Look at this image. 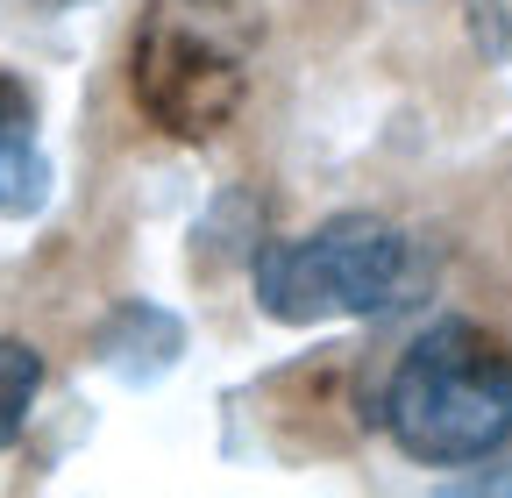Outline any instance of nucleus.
Instances as JSON below:
<instances>
[{
  "instance_id": "nucleus-1",
  "label": "nucleus",
  "mask_w": 512,
  "mask_h": 498,
  "mask_svg": "<svg viewBox=\"0 0 512 498\" xmlns=\"http://www.w3.org/2000/svg\"><path fill=\"white\" fill-rule=\"evenodd\" d=\"M264 29L271 0H150L136 22V50H128L136 107L178 143L221 136L249 93Z\"/></svg>"
},
{
  "instance_id": "nucleus-2",
  "label": "nucleus",
  "mask_w": 512,
  "mask_h": 498,
  "mask_svg": "<svg viewBox=\"0 0 512 498\" xmlns=\"http://www.w3.org/2000/svg\"><path fill=\"white\" fill-rule=\"evenodd\" d=\"M384 427L413 463L456 470L512 442V356L477 321H434L384 378Z\"/></svg>"
},
{
  "instance_id": "nucleus-3",
  "label": "nucleus",
  "mask_w": 512,
  "mask_h": 498,
  "mask_svg": "<svg viewBox=\"0 0 512 498\" xmlns=\"http://www.w3.org/2000/svg\"><path fill=\"white\" fill-rule=\"evenodd\" d=\"M406 264L413 249L384 214H335L256 249V306L285 328L370 321L406 292Z\"/></svg>"
},
{
  "instance_id": "nucleus-4",
  "label": "nucleus",
  "mask_w": 512,
  "mask_h": 498,
  "mask_svg": "<svg viewBox=\"0 0 512 498\" xmlns=\"http://www.w3.org/2000/svg\"><path fill=\"white\" fill-rule=\"evenodd\" d=\"M93 356L114 370V378L150 385V378H164V370L185 356V321L164 314L157 299H121L100 321V335H93Z\"/></svg>"
},
{
  "instance_id": "nucleus-5",
  "label": "nucleus",
  "mask_w": 512,
  "mask_h": 498,
  "mask_svg": "<svg viewBox=\"0 0 512 498\" xmlns=\"http://www.w3.org/2000/svg\"><path fill=\"white\" fill-rule=\"evenodd\" d=\"M50 207V157L36 150L29 129L0 136V221H29Z\"/></svg>"
},
{
  "instance_id": "nucleus-6",
  "label": "nucleus",
  "mask_w": 512,
  "mask_h": 498,
  "mask_svg": "<svg viewBox=\"0 0 512 498\" xmlns=\"http://www.w3.org/2000/svg\"><path fill=\"white\" fill-rule=\"evenodd\" d=\"M36 392H43V356L29 342H15V335H0V449L22 442Z\"/></svg>"
},
{
  "instance_id": "nucleus-7",
  "label": "nucleus",
  "mask_w": 512,
  "mask_h": 498,
  "mask_svg": "<svg viewBox=\"0 0 512 498\" xmlns=\"http://www.w3.org/2000/svg\"><path fill=\"white\" fill-rule=\"evenodd\" d=\"M463 29L484 65H512V0H463Z\"/></svg>"
},
{
  "instance_id": "nucleus-8",
  "label": "nucleus",
  "mask_w": 512,
  "mask_h": 498,
  "mask_svg": "<svg viewBox=\"0 0 512 498\" xmlns=\"http://www.w3.org/2000/svg\"><path fill=\"white\" fill-rule=\"evenodd\" d=\"M8 129H36V93L15 72H0V136Z\"/></svg>"
},
{
  "instance_id": "nucleus-9",
  "label": "nucleus",
  "mask_w": 512,
  "mask_h": 498,
  "mask_svg": "<svg viewBox=\"0 0 512 498\" xmlns=\"http://www.w3.org/2000/svg\"><path fill=\"white\" fill-rule=\"evenodd\" d=\"M50 8H72V0H50Z\"/></svg>"
}]
</instances>
